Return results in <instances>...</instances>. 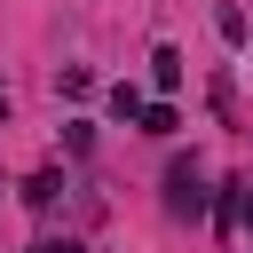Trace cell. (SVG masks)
Wrapping results in <instances>:
<instances>
[{
    "label": "cell",
    "mask_w": 253,
    "mask_h": 253,
    "mask_svg": "<svg viewBox=\"0 0 253 253\" xmlns=\"http://www.w3.org/2000/svg\"><path fill=\"white\" fill-rule=\"evenodd\" d=\"M166 213H174V221H206V182H198V158H174V166H166Z\"/></svg>",
    "instance_id": "cell-1"
},
{
    "label": "cell",
    "mask_w": 253,
    "mask_h": 253,
    "mask_svg": "<svg viewBox=\"0 0 253 253\" xmlns=\"http://www.w3.org/2000/svg\"><path fill=\"white\" fill-rule=\"evenodd\" d=\"M142 111H150V103H142V87H126V79H119V87H111V119H119V126H142Z\"/></svg>",
    "instance_id": "cell-2"
},
{
    "label": "cell",
    "mask_w": 253,
    "mask_h": 253,
    "mask_svg": "<svg viewBox=\"0 0 253 253\" xmlns=\"http://www.w3.org/2000/svg\"><path fill=\"white\" fill-rule=\"evenodd\" d=\"M150 79H158V95H174L182 87V47H158L150 55Z\"/></svg>",
    "instance_id": "cell-3"
},
{
    "label": "cell",
    "mask_w": 253,
    "mask_h": 253,
    "mask_svg": "<svg viewBox=\"0 0 253 253\" xmlns=\"http://www.w3.org/2000/svg\"><path fill=\"white\" fill-rule=\"evenodd\" d=\"M55 190H63V174L47 166V174H32V182H24V206H55Z\"/></svg>",
    "instance_id": "cell-4"
},
{
    "label": "cell",
    "mask_w": 253,
    "mask_h": 253,
    "mask_svg": "<svg viewBox=\"0 0 253 253\" xmlns=\"http://www.w3.org/2000/svg\"><path fill=\"white\" fill-rule=\"evenodd\" d=\"M174 126H182L174 103H150V111H142V134H174Z\"/></svg>",
    "instance_id": "cell-5"
},
{
    "label": "cell",
    "mask_w": 253,
    "mask_h": 253,
    "mask_svg": "<svg viewBox=\"0 0 253 253\" xmlns=\"http://www.w3.org/2000/svg\"><path fill=\"white\" fill-rule=\"evenodd\" d=\"M245 32H253V24H245V8H221V40H229V47H245Z\"/></svg>",
    "instance_id": "cell-6"
},
{
    "label": "cell",
    "mask_w": 253,
    "mask_h": 253,
    "mask_svg": "<svg viewBox=\"0 0 253 253\" xmlns=\"http://www.w3.org/2000/svg\"><path fill=\"white\" fill-rule=\"evenodd\" d=\"M32 253H87L79 237H47V245H32Z\"/></svg>",
    "instance_id": "cell-7"
},
{
    "label": "cell",
    "mask_w": 253,
    "mask_h": 253,
    "mask_svg": "<svg viewBox=\"0 0 253 253\" xmlns=\"http://www.w3.org/2000/svg\"><path fill=\"white\" fill-rule=\"evenodd\" d=\"M245 221H253V182H245Z\"/></svg>",
    "instance_id": "cell-8"
},
{
    "label": "cell",
    "mask_w": 253,
    "mask_h": 253,
    "mask_svg": "<svg viewBox=\"0 0 253 253\" xmlns=\"http://www.w3.org/2000/svg\"><path fill=\"white\" fill-rule=\"evenodd\" d=\"M0 119H8V103H0Z\"/></svg>",
    "instance_id": "cell-9"
}]
</instances>
